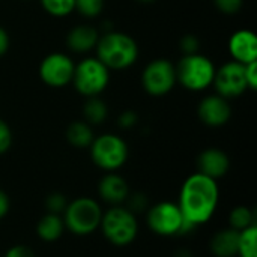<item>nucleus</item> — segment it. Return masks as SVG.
I'll list each match as a JSON object with an SVG mask.
<instances>
[{
    "label": "nucleus",
    "instance_id": "17",
    "mask_svg": "<svg viewBox=\"0 0 257 257\" xmlns=\"http://www.w3.org/2000/svg\"><path fill=\"white\" fill-rule=\"evenodd\" d=\"M239 232L235 229H224L217 232L211 239V251L215 257H236Z\"/></svg>",
    "mask_w": 257,
    "mask_h": 257
},
{
    "label": "nucleus",
    "instance_id": "18",
    "mask_svg": "<svg viewBox=\"0 0 257 257\" xmlns=\"http://www.w3.org/2000/svg\"><path fill=\"white\" fill-rule=\"evenodd\" d=\"M65 230V223L62 215L47 212L36 224V235L45 242H54L62 238Z\"/></svg>",
    "mask_w": 257,
    "mask_h": 257
},
{
    "label": "nucleus",
    "instance_id": "15",
    "mask_svg": "<svg viewBox=\"0 0 257 257\" xmlns=\"http://www.w3.org/2000/svg\"><path fill=\"white\" fill-rule=\"evenodd\" d=\"M98 194L105 203L111 206H120L130 196V187L120 175L108 172L98 184Z\"/></svg>",
    "mask_w": 257,
    "mask_h": 257
},
{
    "label": "nucleus",
    "instance_id": "21",
    "mask_svg": "<svg viewBox=\"0 0 257 257\" xmlns=\"http://www.w3.org/2000/svg\"><path fill=\"white\" fill-rule=\"evenodd\" d=\"M229 226L238 232H242L251 226H256V214L248 206H236L229 214Z\"/></svg>",
    "mask_w": 257,
    "mask_h": 257
},
{
    "label": "nucleus",
    "instance_id": "20",
    "mask_svg": "<svg viewBox=\"0 0 257 257\" xmlns=\"http://www.w3.org/2000/svg\"><path fill=\"white\" fill-rule=\"evenodd\" d=\"M83 117H84V122L89 123L90 126L101 125L108 117V107L101 98L90 96L86 99L83 105Z\"/></svg>",
    "mask_w": 257,
    "mask_h": 257
},
{
    "label": "nucleus",
    "instance_id": "27",
    "mask_svg": "<svg viewBox=\"0 0 257 257\" xmlns=\"http://www.w3.org/2000/svg\"><path fill=\"white\" fill-rule=\"evenodd\" d=\"M217 9L226 15H233L238 14L244 5V0H214Z\"/></svg>",
    "mask_w": 257,
    "mask_h": 257
},
{
    "label": "nucleus",
    "instance_id": "32",
    "mask_svg": "<svg viewBox=\"0 0 257 257\" xmlns=\"http://www.w3.org/2000/svg\"><path fill=\"white\" fill-rule=\"evenodd\" d=\"M5 257H35V254L26 245H14L5 253Z\"/></svg>",
    "mask_w": 257,
    "mask_h": 257
},
{
    "label": "nucleus",
    "instance_id": "28",
    "mask_svg": "<svg viewBox=\"0 0 257 257\" xmlns=\"http://www.w3.org/2000/svg\"><path fill=\"white\" fill-rule=\"evenodd\" d=\"M179 47L184 54H194L199 53L200 41L196 35H184L179 41Z\"/></svg>",
    "mask_w": 257,
    "mask_h": 257
},
{
    "label": "nucleus",
    "instance_id": "26",
    "mask_svg": "<svg viewBox=\"0 0 257 257\" xmlns=\"http://www.w3.org/2000/svg\"><path fill=\"white\" fill-rule=\"evenodd\" d=\"M126 202H128V209L133 214H140V212L148 211L149 200H148V197L143 193H136L133 196H128Z\"/></svg>",
    "mask_w": 257,
    "mask_h": 257
},
{
    "label": "nucleus",
    "instance_id": "34",
    "mask_svg": "<svg viewBox=\"0 0 257 257\" xmlns=\"http://www.w3.org/2000/svg\"><path fill=\"white\" fill-rule=\"evenodd\" d=\"M9 208H11V202H9V197L8 194L0 190V220L5 218L9 212Z\"/></svg>",
    "mask_w": 257,
    "mask_h": 257
},
{
    "label": "nucleus",
    "instance_id": "7",
    "mask_svg": "<svg viewBox=\"0 0 257 257\" xmlns=\"http://www.w3.org/2000/svg\"><path fill=\"white\" fill-rule=\"evenodd\" d=\"M71 83L86 98L99 96L110 83V69L98 57H86L75 65Z\"/></svg>",
    "mask_w": 257,
    "mask_h": 257
},
{
    "label": "nucleus",
    "instance_id": "30",
    "mask_svg": "<svg viewBox=\"0 0 257 257\" xmlns=\"http://www.w3.org/2000/svg\"><path fill=\"white\" fill-rule=\"evenodd\" d=\"M137 120H139L137 113H134V111L128 110V111H123V113L119 116L117 123H119V126H120V128H123V130H130V128H133V126H136Z\"/></svg>",
    "mask_w": 257,
    "mask_h": 257
},
{
    "label": "nucleus",
    "instance_id": "23",
    "mask_svg": "<svg viewBox=\"0 0 257 257\" xmlns=\"http://www.w3.org/2000/svg\"><path fill=\"white\" fill-rule=\"evenodd\" d=\"M44 11L51 17H66L75 9V0H39Z\"/></svg>",
    "mask_w": 257,
    "mask_h": 257
},
{
    "label": "nucleus",
    "instance_id": "2",
    "mask_svg": "<svg viewBox=\"0 0 257 257\" xmlns=\"http://www.w3.org/2000/svg\"><path fill=\"white\" fill-rule=\"evenodd\" d=\"M96 57L111 71H122L133 66L139 57V45L133 36L117 30L102 33L95 47Z\"/></svg>",
    "mask_w": 257,
    "mask_h": 257
},
{
    "label": "nucleus",
    "instance_id": "13",
    "mask_svg": "<svg viewBox=\"0 0 257 257\" xmlns=\"http://www.w3.org/2000/svg\"><path fill=\"white\" fill-rule=\"evenodd\" d=\"M227 47L235 62H239L242 65L257 62V36L253 30L241 29L233 32Z\"/></svg>",
    "mask_w": 257,
    "mask_h": 257
},
{
    "label": "nucleus",
    "instance_id": "11",
    "mask_svg": "<svg viewBox=\"0 0 257 257\" xmlns=\"http://www.w3.org/2000/svg\"><path fill=\"white\" fill-rule=\"evenodd\" d=\"M212 84L217 90V95L226 99L241 96L248 90L245 81V65L235 60L224 63L223 66L215 69Z\"/></svg>",
    "mask_w": 257,
    "mask_h": 257
},
{
    "label": "nucleus",
    "instance_id": "33",
    "mask_svg": "<svg viewBox=\"0 0 257 257\" xmlns=\"http://www.w3.org/2000/svg\"><path fill=\"white\" fill-rule=\"evenodd\" d=\"M11 45V39H9V33L5 27L0 26V57H3Z\"/></svg>",
    "mask_w": 257,
    "mask_h": 257
},
{
    "label": "nucleus",
    "instance_id": "4",
    "mask_svg": "<svg viewBox=\"0 0 257 257\" xmlns=\"http://www.w3.org/2000/svg\"><path fill=\"white\" fill-rule=\"evenodd\" d=\"M148 227L158 236H181L193 232L196 229L185 217L182 215L178 203L173 202H160L146 211Z\"/></svg>",
    "mask_w": 257,
    "mask_h": 257
},
{
    "label": "nucleus",
    "instance_id": "8",
    "mask_svg": "<svg viewBox=\"0 0 257 257\" xmlns=\"http://www.w3.org/2000/svg\"><path fill=\"white\" fill-rule=\"evenodd\" d=\"M90 148V157L95 166L105 172H116L125 166L128 160V145L117 134H101L93 139Z\"/></svg>",
    "mask_w": 257,
    "mask_h": 257
},
{
    "label": "nucleus",
    "instance_id": "9",
    "mask_svg": "<svg viewBox=\"0 0 257 257\" xmlns=\"http://www.w3.org/2000/svg\"><path fill=\"white\" fill-rule=\"evenodd\" d=\"M142 86L151 96H164L176 86L175 65L164 57L149 62L142 72Z\"/></svg>",
    "mask_w": 257,
    "mask_h": 257
},
{
    "label": "nucleus",
    "instance_id": "12",
    "mask_svg": "<svg viewBox=\"0 0 257 257\" xmlns=\"http://www.w3.org/2000/svg\"><path fill=\"white\" fill-rule=\"evenodd\" d=\"M197 114L202 123L211 128H220L224 126L230 117H232V107L229 104V99L220 96V95H209L205 96L199 107Z\"/></svg>",
    "mask_w": 257,
    "mask_h": 257
},
{
    "label": "nucleus",
    "instance_id": "3",
    "mask_svg": "<svg viewBox=\"0 0 257 257\" xmlns=\"http://www.w3.org/2000/svg\"><path fill=\"white\" fill-rule=\"evenodd\" d=\"M215 69L214 62L205 54H184L178 65H175L176 83L191 92L206 90L212 86Z\"/></svg>",
    "mask_w": 257,
    "mask_h": 257
},
{
    "label": "nucleus",
    "instance_id": "35",
    "mask_svg": "<svg viewBox=\"0 0 257 257\" xmlns=\"http://www.w3.org/2000/svg\"><path fill=\"white\" fill-rule=\"evenodd\" d=\"M136 2H139V3H154L155 0H136Z\"/></svg>",
    "mask_w": 257,
    "mask_h": 257
},
{
    "label": "nucleus",
    "instance_id": "22",
    "mask_svg": "<svg viewBox=\"0 0 257 257\" xmlns=\"http://www.w3.org/2000/svg\"><path fill=\"white\" fill-rule=\"evenodd\" d=\"M238 257H257V226L239 232Z\"/></svg>",
    "mask_w": 257,
    "mask_h": 257
},
{
    "label": "nucleus",
    "instance_id": "31",
    "mask_svg": "<svg viewBox=\"0 0 257 257\" xmlns=\"http://www.w3.org/2000/svg\"><path fill=\"white\" fill-rule=\"evenodd\" d=\"M245 81L248 89H257V62H251L245 65Z\"/></svg>",
    "mask_w": 257,
    "mask_h": 257
},
{
    "label": "nucleus",
    "instance_id": "14",
    "mask_svg": "<svg viewBox=\"0 0 257 257\" xmlns=\"http://www.w3.org/2000/svg\"><path fill=\"white\" fill-rule=\"evenodd\" d=\"M197 167L199 173L218 181L220 178H224L227 175L230 169V158L224 151L218 148H208L199 155Z\"/></svg>",
    "mask_w": 257,
    "mask_h": 257
},
{
    "label": "nucleus",
    "instance_id": "10",
    "mask_svg": "<svg viewBox=\"0 0 257 257\" xmlns=\"http://www.w3.org/2000/svg\"><path fill=\"white\" fill-rule=\"evenodd\" d=\"M75 63L65 53H50L39 63V78L53 89H60L72 81Z\"/></svg>",
    "mask_w": 257,
    "mask_h": 257
},
{
    "label": "nucleus",
    "instance_id": "16",
    "mask_svg": "<svg viewBox=\"0 0 257 257\" xmlns=\"http://www.w3.org/2000/svg\"><path fill=\"white\" fill-rule=\"evenodd\" d=\"M99 39V33L95 27L87 24H80L72 27L66 35V45L72 53L86 54L95 50Z\"/></svg>",
    "mask_w": 257,
    "mask_h": 257
},
{
    "label": "nucleus",
    "instance_id": "29",
    "mask_svg": "<svg viewBox=\"0 0 257 257\" xmlns=\"http://www.w3.org/2000/svg\"><path fill=\"white\" fill-rule=\"evenodd\" d=\"M12 145V131L9 125L0 119V155L8 152Z\"/></svg>",
    "mask_w": 257,
    "mask_h": 257
},
{
    "label": "nucleus",
    "instance_id": "19",
    "mask_svg": "<svg viewBox=\"0 0 257 257\" xmlns=\"http://www.w3.org/2000/svg\"><path fill=\"white\" fill-rule=\"evenodd\" d=\"M95 136L92 131V126L86 123L84 120H77L72 122L68 130H66V140L74 146V148H89L93 142Z\"/></svg>",
    "mask_w": 257,
    "mask_h": 257
},
{
    "label": "nucleus",
    "instance_id": "1",
    "mask_svg": "<svg viewBox=\"0 0 257 257\" xmlns=\"http://www.w3.org/2000/svg\"><path fill=\"white\" fill-rule=\"evenodd\" d=\"M218 200L220 188L217 181L197 172L190 175L184 181L179 193L178 206L185 220L197 227L214 217Z\"/></svg>",
    "mask_w": 257,
    "mask_h": 257
},
{
    "label": "nucleus",
    "instance_id": "25",
    "mask_svg": "<svg viewBox=\"0 0 257 257\" xmlns=\"http://www.w3.org/2000/svg\"><path fill=\"white\" fill-rule=\"evenodd\" d=\"M68 199L65 194L62 193H51L47 196L45 199V208H47V212L50 214H56V215H62L68 206Z\"/></svg>",
    "mask_w": 257,
    "mask_h": 257
},
{
    "label": "nucleus",
    "instance_id": "5",
    "mask_svg": "<svg viewBox=\"0 0 257 257\" xmlns=\"http://www.w3.org/2000/svg\"><path fill=\"white\" fill-rule=\"evenodd\" d=\"M101 205L90 197H78L68 203L62 214L65 229L77 236H87L95 233L102 220Z\"/></svg>",
    "mask_w": 257,
    "mask_h": 257
},
{
    "label": "nucleus",
    "instance_id": "6",
    "mask_svg": "<svg viewBox=\"0 0 257 257\" xmlns=\"http://www.w3.org/2000/svg\"><path fill=\"white\" fill-rule=\"evenodd\" d=\"M105 239L116 247H126L134 242L139 233L136 214L125 206H111L102 214L101 226Z\"/></svg>",
    "mask_w": 257,
    "mask_h": 257
},
{
    "label": "nucleus",
    "instance_id": "24",
    "mask_svg": "<svg viewBox=\"0 0 257 257\" xmlns=\"http://www.w3.org/2000/svg\"><path fill=\"white\" fill-rule=\"evenodd\" d=\"M104 9V0H75V9L81 17L96 18Z\"/></svg>",
    "mask_w": 257,
    "mask_h": 257
}]
</instances>
